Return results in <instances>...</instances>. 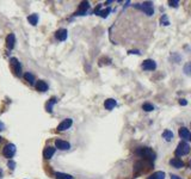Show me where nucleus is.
Segmentation results:
<instances>
[{"instance_id":"obj_26","label":"nucleus","mask_w":191,"mask_h":179,"mask_svg":"<svg viewBox=\"0 0 191 179\" xmlns=\"http://www.w3.org/2000/svg\"><path fill=\"white\" fill-rule=\"evenodd\" d=\"M161 24H163V25H169V24H170V22L167 19V16H166V15H164V16L161 17Z\"/></svg>"},{"instance_id":"obj_10","label":"nucleus","mask_w":191,"mask_h":179,"mask_svg":"<svg viewBox=\"0 0 191 179\" xmlns=\"http://www.w3.org/2000/svg\"><path fill=\"white\" fill-rule=\"evenodd\" d=\"M15 44H16V36L13 34H10L7 37H6V45L8 49H13L15 48Z\"/></svg>"},{"instance_id":"obj_14","label":"nucleus","mask_w":191,"mask_h":179,"mask_svg":"<svg viewBox=\"0 0 191 179\" xmlns=\"http://www.w3.org/2000/svg\"><path fill=\"white\" fill-rule=\"evenodd\" d=\"M179 136L184 140L190 139L191 134H190V131H189V129H186V128H180V130H179Z\"/></svg>"},{"instance_id":"obj_35","label":"nucleus","mask_w":191,"mask_h":179,"mask_svg":"<svg viewBox=\"0 0 191 179\" xmlns=\"http://www.w3.org/2000/svg\"><path fill=\"white\" fill-rule=\"evenodd\" d=\"M190 167H191V161H190Z\"/></svg>"},{"instance_id":"obj_13","label":"nucleus","mask_w":191,"mask_h":179,"mask_svg":"<svg viewBox=\"0 0 191 179\" xmlns=\"http://www.w3.org/2000/svg\"><path fill=\"white\" fill-rule=\"evenodd\" d=\"M136 154H137V155H141V157H149V154H153V153L149 148L142 147V148H140V149L136 151Z\"/></svg>"},{"instance_id":"obj_8","label":"nucleus","mask_w":191,"mask_h":179,"mask_svg":"<svg viewBox=\"0 0 191 179\" xmlns=\"http://www.w3.org/2000/svg\"><path fill=\"white\" fill-rule=\"evenodd\" d=\"M142 68L145 71H154L156 68V63L153 60H146L142 62Z\"/></svg>"},{"instance_id":"obj_31","label":"nucleus","mask_w":191,"mask_h":179,"mask_svg":"<svg viewBox=\"0 0 191 179\" xmlns=\"http://www.w3.org/2000/svg\"><path fill=\"white\" fill-rule=\"evenodd\" d=\"M179 103H180V105H183V106L188 104V101H186L185 99H180V101H179Z\"/></svg>"},{"instance_id":"obj_34","label":"nucleus","mask_w":191,"mask_h":179,"mask_svg":"<svg viewBox=\"0 0 191 179\" xmlns=\"http://www.w3.org/2000/svg\"><path fill=\"white\" fill-rule=\"evenodd\" d=\"M0 142H1V138H0Z\"/></svg>"},{"instance_id":"obj_30","label":"nucleus","mask_w":191,"mask_h":179,"mask_svg":"<svg viewBox=\"0 0 191 179\" xmlns=\"http://www.w3.org/2000/svg\"><path fill=\"white\" fill-rule=\"evenodd\" d=\"M129 54H136V55H140L141 53L139 50H129Z\"/></svg>"},{"instance_id":"obj_12","label":"nucleus","mask_w":191,"mask_h":179,"mask_svg":"<svg viewBox=\"0 0 191 179\" xmlns=\"http://www.w3.org/2000/svg\"><path fill=\"white\" fill-rule=\"evenodd\" d=\"M48 88H49L48 84L45 81H43V80H39L37 84H36V90L39 91V92H47Z\"/></svg>"},{"instance_id":"obj_22","label":"nucleus","mask_w":191,"mask_h":179,"mask_svg":"<svg viewBox=\"0 0 191 179\" xmlns=\"http://www.w3.org/2000/svg\"><path fill=\"white\" fill-rule=\"evenodd\" d=\"M163 138L166 140V141H170V140H172V138H173V133H172L171 130H165V131L163 133Z\"/></svg>"},{"instance_id":"obj_2","label":"nucleus","mask_w":191,"mask_h":179,"mask_svg":"<svg viewBox=\"0 0 191 179\" xmlns=\"http://www.w3.org/2000/svg\"><path fill=\"white\" fill-rule=\"evenodd\" d=\"M135 8L140 10V11H143L147 16H152L154 13V10L152 7V2H145V4H135L134 5Z\"/></svg>"},{"instance_id":"obj_19","label":"nucleus","mask_w":191,"mask_h":179,"mask_svg":"<svg viewBox=\"0 0 191 179\" xmlns=\"http://www.w3.org/2000/svg\"><path fill=\"white\" fill-rule=\"evenodd\" d=\"M55 177L57 179H73V177L71 174H66V173H62V172H56Z\"/></svg>"},{"instance_id":"obj_36","label":"nucleus","mask_w":191,"mask_h":179,"mask_svg":"<svg viewBox=\"0 0 191 179\" xmlns=\"http://www.w3.org/2000/svg\"><path fill=\"white\" fill-rule=\"evenodd\" d=\"M190 140H191V136H190Z\"/></svg>"},{"instance_id":"obj_23","label":"nucleus","mask_w":191,"mask_h":179,"mask_svg":"<svg viewBox=\"0 0 191 179\" xmlns=\"http://www.w3.org/2000/svg\"><path fill=\"white\" fill-rule=\"evenodd\" d=\"M142 109H143L145 111H153V110H154V106H153L152 104H149V103H145V104L142 105Z\"/></svg>"},{"instance_id":"obj_20","label":"nucleus","mask_w":191,"mask_h":179,"mask_svg":"<svg viewBox=\"0 0 191 179\" xmlns=\"http://www.w3.org/2000/svg\"><path fill=\"white\" fill-rule=\"evenodd\" d=\"M56 103V98H53L52 100H49L48 103H47V105H45V109H47V111L48 112H52L53 111V105Z\"/></svg>"},{"instance_id":"obj_11","label":"nucleus","mask_w":191,"mask_h":179,"mask_svg":"<svg viewBox=\"0 0 191 179\" xmlns=\"http://www.w3.org/2000/svg\"><path fill=\"white\" fill-rule=\"evenodd\" d=\"M55 37L57 41H66L67 38V30L66 29H59L55 32Z\"/></svg>"},{"instance_id":"obj_24","label":"nucleus","mask_w":191,"mask_h":179,"mask_svg":"<svg viewBox=\"0 0 191 179\" xmlns=\"http://www.w3.org/2000/svg\"><path fill=\"white\" fill-rule=\"evenodd\" d=\"M110 11H111V10H110L109 7H108V8H105V10H102V11L99 12V16H102L103 18H106V17H108V15L110 13Z\"/></svg>"},{"instance_id":"obj_27","label":"nucleus","mask_w":191,"mask_h":179,"mask_svg":"<svg viewBox=\"0 0 191 179\" xmlns=\"http://www.w3.org/2000/svg\"><path fill=\"white\" fill-rule=\"evenodd\" d=\"M169 5L172 6V7H177V6L179 5V1H178V0H170V1H169Z\"/></svg>"},{"instance_id":"obj_21","label":"nucleus","mask_w":191,"mask_h":179,"mask_svg":"<svg viewBox=\"0 0 191 179\" xmlns=\"http://www.w3.org/2000/svg\"><path fill=\"white\" fill-rule=\"evenodd\" d=\"M24 79L26 80L28 82H30L31 85L35 84V78H34V75H32L31 73H25V74H24Z\"/></svg>"},{"instance_id":"obj_28","label":"nucleus","mask_w":191,"mask_h":179,"mask_svg":"<svg viewBox=\"0 0 191 179\" xmlns=\"http://www.w3.org/2000/svg\"><path fill=\"white\" fill-rule=\"evenodd\" d=\"M7 165H8V167H10L11 170H13V168H15V166H16V164H15V161H12V160H10V161L7 162Z\"/></svg>"},{"instance_id":"obj_6","label":"nucleus","mask_w":191,"mask_h":179,"mask_svg":"<svg viewBox=\"0 0 191 179\" xmlns=\"http://www.w3.org/2000/svg\"><path fill=\"white\" fill-rule=\"evenodd\" d=\"M89 8H90V4H89L87 1H82V2L80 4V6H79V10L76 11L74 16H84V15L87 12Z\"/></svg>"},{"instance_id":"obj_33","label":"nucleus","mask_w":191,"mask_h":179,"mask_svg":"<svg viewBox=\"0 0 191 179\" xmlns=\"http://www.w3.org/2000/svg\"><path fill=\"white\" fill-rule=\"evenodd\" d=\"M171 179H182V178H179V177H177V176H172Z\"/></svg>"},{"instance_id":"obj_25","label":"nucleus","mask_w":191,"mask_h":179,"mask_svg":"<svg viewBox=\"0 0 191 179\" xmlns=\"http://www.w3.org/2000/svg\"><path fill=\"white\" fill-rule=\"evenodd\" d=\"M184 72H185L186 75H190L191 77V62L190 63H186V65L184 66Z\"/></svg>"},{"instance_id":"obj_7","label":"nucleus","mask_w":191,"mask_h":179,"mask_svg":"<svg viewBox=\"0 0 191 179\" xmlns=\"http://www.w3.org/2000/svg\"><path fill=\"white\" fill-rule=\"evenodd\" d=\"M55 148H59V149H61V151H67V149L71 148V144H69L67 141L57 139L55 140Z\"/></svg>"},{"instance_id":"obj_17","label":"nucleus","mask_w":191,"mask_h":179,"mask_svg":"<svg viewBox=\"0 0 191 179\" xmlns=\"http://www.w3.org/2000/svg\"><path fill=\"white\" fill-rule=\"evenodd\" d=\"M148 179H165V173L161 171H158V172L153 173L152 176H149Z\"/></svg>"},{"instance_id":"obj_3","label":"nucleus","mask_w":191,"mask_h":179,"mask_svg":"<svg viewBox=\"0 0 191 179\" xmlns=\"http://www.w3.org/2000/svg\"><path fill=\"white\" fill-rule=\"evenodd\" d=\"M2 154H4L5 158H8V159L13 158V155L16 154V146L12 144V143L6 144V146L4 147V149H2Z\"/></svg>"},{"instance_id":"obj_16","label":"nucleus","mask_w":191,"mask_h":179,"mask_svg":"<svg viewBox=\"0 0 191 179\" xmlns=\"http://www.w3.org/2000/svg\"><path fill=\"white\" fill-rule=\"evenodd\" d=\"M115 106H116V100L115 99H106L105 100V103H104V108L106 109V110H112Z\"/></svg>"},{"instance_id":"obj_9","label":"nucleus","mask_w":191,"mask_h":179,"mask_svg":"<svg viewBox=\"0 0 191 179\" xmlns=\"http://www.w3.org/2000/svg\"><path fill=\"white\" fill-rule=\"evenodd\" d=\"M55 151H56V148L55 147H47V148H44V151H43V158L44 159H50L54 154H55Z\"/></svg>"},{"instance_id":"obj_5","label":"nucleus","mask_w":191,"mask_h":179,"mask_svg":"<svg viewBox=\"0 0 191 179\" xmlns=\"http://www.w3.org/2000/svg\"><path fill=\"white\" fill-rule=\"evenodd\" d=\"M72 124H73V121H72L71 118L63 119V121L57 125V130H59V131H65V130L69 129Z\"/></svg>"},{"instance_id":"obj_18","label":"nucleus","mask_w":191,"mask_h":179,"mask_svg":"<svg viewBox=\"0 0 191 179\" xmlns=\"http://www.w3.org/2000/svg\"><path fill=\"white\" fill-rule=\"evenodd\" d=\"M28 20H29V23L31 24V25H37L38 23V16L36 15V13H34V15H31V16H29L28 17Z\"/></svg>"},{"instance_id":"obj_1","label":"nucleus","mask_w":191,"mask_h":179,"mask_svg":"<svg viewBox=\"0 0 191 179\" xmlns=\"http://www.w3.org/2000/svg\"><path fill=\"white\" fill-rule=\"evenodd\" d=\"M189 152H190V146H189V143H188L186 141H182V142L178 144V147H177L174 154H176L177 158H179V157L186 155Z\"/></svg>"},{"instance_id":"obj_4","label":"nucleus","mask_w":191,"mask_h":179,"mask_svg":"<svg viewBox=\"0 0 191 179\" xmlns=\"http://www.w3.org/2000/svg\"><path fill=\"white\" fill-rule=\"evenodd\" d=\"M10 63H11V68H12V71L15 72V74H16V75H20L22 65H20V62L18 61V59L12 58V59L10 60Z\"/></svg>"},{"instance_id":"obj_32","label":"nucleus","mask_w":191,"mask_h":179,"mask_svg":"<svg viewBox=\"0 0 191 179\" xmlns=\"http://www.w3.org/2000/svg\"><path fill=\"white\" fill-rule=\"evenodd\" d=\"M2 129H4V124H2V123H1V122H0V131H1V130H2Z\"/></svg>"},{"instance_id":"obj_29","label":"nucleus","mask_w":191,"mask_h":179,"mask_svg":"<svg viewBox=\"0 0 191 179\" xmlns=\"http://www.w3.org/2000/svg\"><path fill=\"white\" fill-rule=\"evenodd\" d=\"M100 8H102V5H98V6L96 7V8H95V13H96V15H99V12L102 11Z\"/></svg>"},{"instance_id":"obj_15","label":"nucleus","mask_w":191,"mask_h":179,"mask_svg":"<svg viewBox=\"0 0 191 179\" xmlns=\"http://www.w3.org/2000/svg\"><path fill=\"white\" fill-rule=\"evenodd\" d=\"M170 164H171L173 167H176V168H182V167L184 166V162L179 159V158H174V159H172L171 161H170Z\"/></svg>"}]
</instances>
